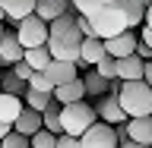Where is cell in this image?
I'll list each match as a JSON object with an SVG mask.
<instances>
[{"instance_id":"cell-39","label":"cell","mask_w":152,"mask_h":148,"mask_svg":"<svg viewBox=\"0 0 152 148\" xmlns=\"http://www.w3.org/2000/svg\"><path fill=\"white\" fill-rule=\"evenodd\" d=\"M149 3H152V0H142V6H149Z\"/></svg>"},{"instance_id":"cell-18","label":"cell","mask_w":152,"mask_h":148,"mask_svg":"<svg viewBox=\"0 0 152 148\" xmlns=\"http://www.w3.org/2000/svg\"><path fill=\"white\" fill-rule=\"evenodd\" d=\"M22 44L16 41V32H3V41H0V63H19L22 60Z\"/></svg>"},{"instance_id":"cell-9","label":"cell","mask_w":152,"mask_h":148,"mask_svg":"<svg viewBox=\"0 0 152 148\" xmlns=\"http://www.w3.org/2000/svg\"><path fill=\"white\" fill-rule=\"evenodd\" d=\"M136 41H140V38L133 35V28L130 32H121V35H114V38L104 41V54L114 57V60H124V57H130L133 51H136Z\"/></svg>"},{"instance_id":"cell-4","label":"cell","mask_w":152,"mask_h":148,"mask_svg":"<svg viewBox=\"0 0 152 148\" xmlns=\"http://www.w3.org/2000/svg\"><path fill=\"white\" fill-rule=\"evenodd\" d=\"M86 19H89V25H92L95 38H102V41H108V38H114V35H121V32H130L127 16H124L114 3H111V6H104V9H98L95 16H86Z\"/></svg>"},{"instance_id":"cell-5","label":"cell","mask_w":152,"mask_h":148,"mask_svg":"<svg viewBox=\"0 0 152 148\" xmlns=\"http://www.w3.org/2000/svg\"><path fill=\"white\" fill-rule=\"evenodd\" d=\"M16 41L22 44V51L48 44V22H41L38 16H28L22 22H16Z\"/></svg>"},{"instance_id":"cell-40","label":"cell","mask_w":152,"mask_h":148,"mask_svg":"<svg viewBox=\"0 0 152 148\" xmlns=\"http://www.w3.org/2000/svg\"><path fill=\"white\" fill-rule=\"evenodd\" d=\"M0 19H7V16H3V9H0Z\"/></svg>"},{"instance_id":"cell-24","label":"cell","mask_w":152,"mask_h":148,"mask_svg":"<svg viewBox=\"0 0 152 148\" xmlns=\"http://www.w3.org/2000/svg\"><path fill=\"white\" fill-rule=\"evenodd\" d=\"M54 101V95H41V92H26L22 95V104H26L28 110H38V113H45V107Z\"/></svg>"},{"instance_id":"cell-20","label":"cell","mask_w":152,"mask_h":148,"mask_svg":"<svg viewBox=\"0 0 152 148\" xmlns=\"http://www.w3.org/2000/svg\"><path fill=\"white\" fill-rule=\"evenodd\" d=\"M22 63L32 69V73H45L48 66H51V54H48V47H32L22 54Z\"/></svg>"},{"instance_id":"cell-8","label":"cell","mask_w":152,"mask_h":148,"mask_svg":"<svg viewBox=\"0 0 152 148\" xmlns=\"http://www.w3.org/2000/svg\"><path fill=\"white\" fill-rule=\"evenodd\" d=\"M79 69H83V63H64V60H51V66L45 69L48 82L54 85V88H60V85L73 82V79H79Z\"/></svg>"},{"instance_id":"cell-21","label":"cell","mask_w":152,"mask_h":148,"mask_svg":"<svg viewBox=\"0 0 152 148\" xmlns=\"http://www.w3.org/2000/svg\"><path fill=\"white\" fill-rule=\"evenodd\" d=\"M41 126H45L51 136H64V129H60V104L51 101L45 107V113H41Z\"/></svg>"},{"instance_id":"cell-25","label":"cell","mask_w":152,"mask_h":148,"mask_svg":"<svg viewBox=\"0 0 152 148\" xmlns=\"http://www.w3.org/2000/svg\"><path fill=\"white\" fill-rule=\"evenodd\" d=\"M70 3H73V6H76V13H79V16H95L98 9L111 6L114 0H70Z\"/></svg>"},{"instance_id":"cell-31","label":"cell","mask_w":152,"mask_h":148,"mask_svg":"<svg viewBox=\"0 0 152 148\" xmlns=\"http://www.w3.org/2000/svg\"><path fill=\"white\" fill-rule=\"evenodd\" d=\"M76 28H79V35H83V38H95V32H92V25H89V19H86V16H76Z\"/></svg>"},{"instance_id":"cell-10","label":"cell","mask_w":152,"mask_h":148,"mask_svg":"<svg viewBox=\"0 0 152 148\" xmlns=\"http://www.w3.org/2000/svg\"><path fill=\"white\" fill-rule=\"evenodd\" d=\"M127 126V142H136V145H152V117H136V120L124 123Z\"/></svg>"},{"instance_id":"cell-14","label":"cell","mask_w":152,"mask_h":148,"mask_svg":"<svg viewBox=\"0 0 152 148\" xmlns=\"http://www.w3.org/2000/svg\"><path fill=\"white\" fill-rule=\"evenodd\" d=\"M142 60L136 54H130V57H124V60H117V79L121 82H142Z\"/></svg>"},{"instance_id":"cell-13","label":"cell","mask_w":152,"mask_h":148,"mask_svg":"<svg viewBox=\"0 0 152 148\" xmlns=\"http://www.w3.org/2000/svg\"><path fill=\"white\" fill-rule=\"evenodd\" d=\"M0 9H3L7 19L22 22V19L35 16V0H0Z\"/></svg>"},{"instance_id":"cell-36","label":"cell","mask_w":152,"mask_h":148,"mask_svg":"<svg viewBox=\"0 0 152 148\" xmlns=\"http://www.w3.org/2000/svg\"><path fill=\"white\" fill-rule=\"evenodd\" d=\"M117 148H146V145H136V142H121Z\"/></svg>"},{"instance_id":"cell-15","label":"cell","mask_w":152,"mask_h":148,"mask_svg":"<svg viewBox=\"0 0 152 148\" xmlns=\"http://www.w3.org/2000/svg\"><path fill=\"white\" fill-rule=\"evenodd\" d=\"M22 98H16V95H3L0 92V123L3 126H10L13 129V123H16V117L22 113Z\"/></svg>"},{"instance_id":"cell-12","label":"cell","mask_w":152,"mask_h":148,"mask_svg":"<svg viewBox=\"0 0 152 148\" xmlns=\"http://www.w3.org/2000/svg\"><path fill=\"white\" fill-rule=\"evenodd\" d=\"M86 98V85H83V76L79 79H73V82L60 85V88H54V101L60 104V107H66V104H79Z\"/></svg>"},{"instance_id":"cell-11","label":"cell","mask_w":152,"mask_h":148,"mask_svg":"<svg viewBox=\"0 0 152 148\" xmlns=\"http://www.w3.org/2000/svg\"><path fill=\"white\" fill-rule=\"evenodd\" d=\"M45 126H41V113L38 110H28V107H22V113L16 117V123H13V132H19V136H26V139H32L35 132H41Z\"/></svg>"},{"instance_id":"cell-22","label":"cell","mask_w":152,"mask_h":148,"mask_svg":"<svg viewBox=\"0 0 152 148\" xmlns=\"http://www.w3.org/2000/svg\"><path fill=\"white\" fill-rule=\"evenodd\" d=\"M92 69H95L98 76H102L104 82H121V79H117V60H114V57H108V54H104L102 60H98V63L92 66Z\"/></svg>"},{"instance_id":"cell-1","label":"cell","mask_w":152,"mask_h":148,"mask_svg":"<svg viewBox=\"0 0 152 148\" xmlns=\"http://www.w3.org/2000/svg\"><path fill=\"white\" fill-rule=\"evenodd\" d=\"M117 104H121V110L127 113V120L152 117V88L146 82H121Z\"/></svg>"},{"instance_id":"cell-26","label":"cell","mask_w":152,"mask_h":148,"mask_svg":"<svg viewBox=\"0 0 152 148\" xmlns=\"http://www.w3.org/2000/svg\"><path fill=\"white\" fill-rule=\"evenodd\" d=\"M0 92H3V95H16V98H19V95H26V92H28V85H26V82H19L16 76L10 73V76H3V79H0Z\"/></svg>"},{"instance_id":"cell-34","label":"cell","mask_w":152,"mask_h":148,"mask_svg":"<svg viewBox=\"0 0 152 148\" xmlns=\"http://www.w3.org/2000/svg\"><path fill=\"white\" fill-rule=\"evenodd\" d=\"M142 82L152 88V63H146V66H142Z\"/></svg>"},{"instance_id":"cell-32","label":"cell","mask_w":152,"mask_h":148,"mask_svg":"<svg viewBox=\"0 0 152 148\" xmlns=\"http://www.w3.org/2000/svg\"><path fill=\"white\" fill-rule=\"evenodd\" d=\"M57 148H83V145H79V139H73V136H57Z\"/></svg>"},{"instance_id":"cell-23","label":"cell","mask_w":152,"mask_h":148,"mask_svg":"<svg viewBox=\"0 0 152 148\" xmlns=\"http://www.w3.org/2000/svg\"><path fill=\"white\" fill-rule=\"evenodd\" d=\"M83 85H86V95H95V98H104V92H108V82H104L95 69L83 76Z\"/></svg>"},{"instance_id":"cell-6","label":"cell","mask_w":152,"mask_h":148,"mask_svg":"<svg viewBox=\"0 0 152 148\" xmlns=\"http://www.w3.org/2000/svg\"><path fill=\"white\" fill-rule=\"evenodd\" d=\"M79 145H83V148H117L114 126H108V123L98 120L89 132H83V136H79Z\"/></svg>"},{"instance_id":"cell-7","label":"cell","mask_w":152,"mask_h":148,"mask_svg":"<svg viewBox=\"0 0 152 148\" xmlns=\"http://www.w3.org/2000/svg\"><path fill=\"white\" fill-rule=\"evenodd\" d=\"M95 117L102 123H108V126H121V123H127V113L121 110V104H117V92L104 95L102 101H98V107H95Z\"/></svg>"},{"instance_id":"cell-3","label":"cell","mask_w":152,"mask_h":148,"mask_svg":"<svg viewBox=\"0 0 152 148\" xmlns=\"http://www.w3.org/2000/svg\"><path fill=\"white\" fill-rule=\"evenodd\" d=\"M79 44H83V35L79 28H66V32H57V35H48V54L51 60H64V63H79Z\"/></svg>"},{"instance_id":"cell-33","label":"cell","mask_w":152,"mask_h":148,"mask_svg":"<svg viewBox=\"0 0 152 148\" xmlns=\"http://www.w3.org/2000/svg\"><path fill=\"white\" fill-rule=\"evenodd\" d=\"M140 41H142L146 47H152V28H146V25H142V32H140Z\"/></svg>"},{"instance_id":"cell-28","label":"cell","mask_w":152,"mask_h":148,"mask_svg":"<svg viewBox=\"0 0 152 148\" xmlns=\"http://www.w3.org/2000/svg\"><path fill=\"white\" fill-rule=\"evenodd\" d=\"M28 148H57V136H51L48 129L35 132L32 139H28Z\"/></svg>"},{"instance_id":"cell-30","label":"cell","mask_w":152,"mask_h":148,"mask_svg":"<svg viewBox=\"0 0 152 148\" xmlns=\"http://www.w3.org/2000/svg\"><path fill=\"white\" fill-rule=\"evenodd\" d=\"M13 76H16L19 82H26V85H28V76H32V69H28V66L19 60V63H13Z\"/></svg>"},{"instance_id":"cell-41","label":"cell","mask_w":152,"mask_h":148,"mask_svg":"<svg viewBox=\"0 0 152 148\" xmlns=\"http://www.w3.org/2000/svg\"><path fill=\"white\" fill-rule=\"evenodd\" d=\"M0 79H3V73H0Z\"/></svg>"},{"instance_id":"cell-35","label":"cell","mask_w":152,"mask_h":148,"mask_svg":"<svg viewBox=\"0 0 152 148\" xmlns=\"http://www.w3.org/2000/svg\"><path fill=\"white\" fill-rule=\"evenodd\" d=\"M142 25H146V28H152V3L146 6V16H142Z\"/></svg>"},{"instance_id":"cell-38","label":"cell","mask_w":152,"mask_h":148,"mask_svg":"<svg viewBox=\"0 0 152 148\" xmlns=\"http://www.w3.org/2000/svg\"><path fill=\"white\" fill-rule=\"evenodd\" d=\"M3 32H7V28H3V25H0V41H3Z\"/></svg>"},{"instance_id":"cell-17","label":"cell","mask_w":152,"mask_h":148,"mask_svg":"<svg viewBox=\"0 0 152 148\" xmlns=\"http://www.w3.org/2000/svg\"><path fill=\"white\" fill-rule=\"evenodd\" d=\"M102 57H104V41L102 38H83V44H79V63L95 66Z\"/></svg>"},{"instance_id":"cell-2","label":"cell","mask_w":152,"mask_h":148,"mask_svg":"<svg viewBox=\"0 0 152 148\" xmlns=\"http://www.w3.org/2000/svg\"><path fill=\"white\" fill-rule=\"evenodd\" d=\"M98 123V117H95V107L92 104H66V107H60V129H64V136H73V139H79L83 132H89Z\"/></svg>"},{"instance_id":"cell-19","label":"cell","mask_w":152,"mask_h":148,"mask_svg":"<svg viewBox=\"0 0 152 148\" xmlns=\"http://www.w3.org/2000/svg\"><path fill=\"white\" fill-rule=\"evenodd\" d=\"M114 6H117L124 16H127L130 28H136V25L142 22V16H146V6H142V0H114Z\"/></svg>"},{"instance_id":"cell-29","label":"cell","mask_w":152,"mask_h":148,"mask_svg":"<svg viewBox=\"0 0 152 148\" xmlns=\"http://www.w3.org/2000/svg\"><path fill=\"white\" fill-rule=\"evenodd\" d=\"M0 148H28V139L26 136H19V132H13L10 129L3 139H0Z\"/></svg>"},{"instance_id":"cell-37","label":"cell","mask_w":152,"mask_h":148,"mask_svg":"<svg viewBox=\"0 0 152 148\" xmlns=\"http://www.w3.org/2000/svg\"><path fill=\"white\" fill-rule=\"evenodd\" d=\"M10 132V126H3V123H0V139H3V136H7Z\"/></svg>"},{"instance_id":"cell-27","label":"cell","mask_w":152,"mask_h":148,"mask_svg":"<svg viewBox=\"0 0 152 148\" xmlns=\"http://www.w3.org/2000/svg\"><path fill=\"white\" fill-rule=\"evenodd\" d=\"M28 92H41V95H54V85L48 82L45 73H32L28 76Z\"/></svg>"},{"instance_id":"cell-16","label":"cell","mask_w":152,"mask_h":148,"mask_svg":"<svg viewBox=\"0 0 152 148\" xmlns=\"http://www.w3.org/2000/svg\"><path fill=\"white\" fill-rule=\"evenodd\" d=\"M66 9H70V0H35V16L41 22H54Z\"/></svg>"}]
</instances>
